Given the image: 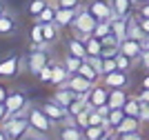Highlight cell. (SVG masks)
Here are the masks:
<instances>
[{
    "label": "cell",
    "mask_w": 149,
    "mask_h": 140,
    "mask_svg": "<svg viewBox=\"0 0 149 140\" xmlns=\"http://www.w3.org/2000/svg\"><path fill=\"white\" fill-rule=\"evenodd\" d=\"M7 136L11 140H18V138H25V136H31V122L27 114H16V116H9L5 122H2Z\"/></svg>",
    "instance_id": "obj_1"
},
{
    "label": "cell",
    "mask_w": 149,
    "mask_h": 140,
    "mask_svg": "<svg viewBox=\"0 0 149 140\" xmlns=\"http://www.w3.org/2000/svg\"><path fill=\"white\" fill-rule=\"evenodd\" d=\"M27 116H29V122H31V136L33 134L47 136L51 131V125H54V122H51L49 116L42 111V107H29V109H27Z\"/></svg>",
    "instance_id": "obj_2"
},
{
    "label": "cell",
    "mask_w": 149,
    "mask_h": 140,
    "mask_svg": "<svg viewBox=\"0 0 149 140\" xmlns=\"http://www.w3.org/2000/svg\"><path fill=\"white\" fill-rule=\"evenodd\" d=\"M7 109H9V116H16V114H27V109H29V98H27L25 91H20V89H16V91H9V96H7Z\"/></svg>",
    "instance_id": "obj_3"
},
{
    "label": "cell",
    "mask_w": 149,
    "mask_h": 140,
    "mask_svg": "<svg viewBox=\"0 0 149 140\" xmlns=\"http://www.w3.org/2000/svg\"><path fill=\"white\" fill-rule=\"evenodd\" d=\"M96 24H98V18L85 7V9L78 11V16H76V20H74V31L76 33H93Z\"/></svg>",
    "instance_id": "obj_4"
},
{
    "label": "cell",
    "mask_w": 149,
    "mask_h": 140,
    "mask_svg": "<svg viewBox=\"0 0 149 140\" xmlns=\"http://www.w3.org/2000/svg\"><path fill=\"white\" fill-rule=\"evenodd\" d=\"M49 65V54L45 51V47H36V45H31V54H29V71L33 76L42 71L45 67Z\"/></svg>",
    "instance_id": "obj_5"
},
{
    "label": "cell",
    "mask_w": 149,
    "mask_h": 140,
    "mask_svg": "<svg viewBox=\"0 0 149 140\" xmlns=\"http://www.w3.org/2000/svg\"><path fill=\"white\" fill-rule=\"evenodd\" d=\"M107 98H109V87L100 80V82H96V85L91 87V91L87 93V102L89 107H102V104H107Z\"/></svg>",
    "instance_id": "obj_6"
},
{
    "label": "cell",
    "mask_w": 149,
    "mask_h": 140,
    "mask_svg": "<svg viewBox=\"0 0 149 140\" xmlns=\"http://www.w3.org/2000/svg\"><path fill=\"white\" fill-rule=\"evenodd\" d=\"M96 85V82H91L89 78H85V76H80V73H71L67 80V87L71 89V91H76L78 96H87L89 91H91V87Z\"/></svg>",
    "instance_id": "obj_7"
},
{
    "label": "cell",
    "mask_w": 149,
    "mask_h": 140,
    "mask_svg": "<svg viewBox=\"0 0 149 140\" xmlns=\"http://www.w3.org/2000/svg\"><path fill=\"white\" fill-rule=\"evenodd\" d=\"M87 9L98 20H111L113 18L111 2H107V0H89V2H87Z\"/></svg>",
    "instance_id": "obj_8"
},
{
    "label": "cell",
    "mask_w": 149,
    "mask_h": 140,
    "mask_svg": "<svg viewBox=\"0 0 149 140\" xmlns=\"http://www.w3.org/2000/svg\"><path fill=\"white\" fill-rule=\"evenodd\" d=\"M120 51H123L125 56H129V58H134V60H140V54H143V40H138V38H123L120 40Z\"/></svg>",
    "instance_id": "obj_9"
},
{
    "label": "cell",
    "mask_w": 149,
    "mask_h": 140,
    "mask_svg": "<svg viewBox=\"0 0 149 140\" xmlns=\"http://www.w3.org/2000/svg\"><path fill=\"white\" fill-rule=\"evenodd\" d=\"M20 73V56H9L0 62V78H13Z\"/></svg>",
    "instance_id": "obj_10"
},
{
    "label": "cell",
    "mask_w": 149,
    "mask_h": 140,
    "mask_svg": "<svg viewBox=\"0 0 149 140\" xmlns=\"http://www.w3.org/2000/svg\"><path fill=\"white\" fill-rule=\"evenodd\" d=\"M100 80H102L107 87H127V85H129V71L116 69V71H111V73H107V76H102Z\"/></svg>",
    "instance_id": "obj_11"
},
{
    "label": "cell",
    "mask_w": 149,
    "mask_h": 140,
    "mask_svg": "<svg viewBox=\"0 0 149 140\" xmlns=\"http://www.w3.org/2000/svg\"><path fill=\"white\" fill-rule=\"evenodd\" d=\"M140 125H143V122H140V118H136V116H125L123 122L116 127V131H113V134H116V136L136 134V131H140Z\"/></svg>",
    "instance_id": "obj_12"
},
{
    "label": "cell",
    "mask_w": 149,
    "mask_h": 140,
    "mask_svg": "<svg viewBox=\"0 0 149 140\" xmlns=\"http://www.w3.org/2000/svg\"><path fill=\"white\" fill-rule=\"evenodd\" d=\"M76 98H78V93L76 91H71L67 85H62V87H58L56 91H54V96H51V100H56L58 104H62V107H67L69 109V104L74 102Z\"/></svg>",
    "instance_id": "obj_13"
},
{
    "label": "cell",
    "mask_w": 149,
    "mask_h": 140,
    "mask_svg": "<svg viewBox=\"0 0 149 140\" xmlns=\"http://www.w3.org/2000/svg\"><path fill=\"white\" fill-rule=\"evenodd\" d=\"M129 100L127 91H125V87H109V98H107V104L116 109V107H125V102Z\"/></svg>",
    "instance_id": "obj_14"
},
{
    "label": "cell",
    "mask_w": 149,
    "mask_h": 140,
    "mask_svg": "<svg viewBox=\"0 0 149 140\" xmlns=\"http://www.w3.org/2000/svg\"><path fill=\"white\" fill-rule=\"evenodd\" d=\"M80 9H67V7H56V22L60 27H74V20Z\"/></svg>",
    "instance_id": "obj_15"
},
{
    "label": "cell",
    "mask_w": 149,
    "mask_h": 140,
    "mask_svg": "<svg viewBox=\"0 0 149 140\" xmlns=\"http://www.w3.org/2000/svg\"><path fill=\"white\" fill-rule=\"evenodd\" d=\"M69 76H71V73L67 71L65 62H62V65H54V62H51V85H54V87H62V85H67Z\"/></svg>",
    "instance_id": "obj_16"
},
{
    "label": "cell",
    "mask_w": 149,
    "mask_h": 140,
    "mask_svg": "<svg viewBox=\"0 0 149 140\" xmlns=\"http://www.w3.org/2000/svg\"><path fill=\"white\" fill-rule=\"evenodd\" d=\"M136 2L138 0H111L113 16H131L136 11Z\"/></svg>",
    "instance_id": "obj_17"
},
{
    "label": "cell",
    "mask_w": 149,
    "mask_h": 140,
    "mask_svg": "<svg viewBox=\"0 0 149 140\" xmlns=\"http://www.w3.org/2000/svg\"><path fill=\"white\" fill-rule=\"evenodd\" d=\"M58 136H60L62 140H82L85 138V129H80L76 122H71V125H65Z\"/></svg>",
    "instance_id": "obj_18"
},
{
    "label": "cell",
    "mask_w": 149,
    "mask_h": 140,
    "mask_svg": "<svg viewBox=\"0 0 149 140\" xmlns=\"http://www.w3.org/2000/svg\"><path fill=\"white\" fill-rule=\"evenodd\" d=\"M67 51L74 56H80V58H87V47H85V42L78 36H71L67 40Z\"/></svg>",
    "instance_id": "obj_19"
},
{
    "label": "cell",
    "mask_w": 149,
    "mask_h": 140,
    "mask_svg": "<svg viewBox=\"0 0 149 140\" xmlns=\"http://www.w3.org/2000/svg\"><path fill=\"white\" fill-rule=\"evenodd\" d=\"M78 73H80V76H85V78H89L91 82H98V80L102 78V76L98 73V69H96L91 62H89V58H85V60H82V65H80V69H78Z\"/></svg>",
    "instance_id": "obj_20"
},
{
    "label": "cell",
    "mask_w": 149,
    "mask_h": 140,
    "mask_svg": "<svg viewBox=\"0 0 149 140\" xmlns=\"http://www.w3.org/2000/svg\"><path fill=\"white\" fill-rule=\"evenodd\" d=\"M29 36H31V45H36V47H45L47 45L45 31H42V22H38V20H33V27H31Z\"/></svg>",
    "instance_id": "obj_21"
},
{
    "label": "cell",
    "mask_w": 149,
    "mask_h": 140,
    "mask_svg": "<svg viewBox=\"0 0 149 140\" xmlns=\"http://www.w3.org/2000/svg\"><path fill=\"white\" fill-rule=\"evenodd\" d=\"M18 29V24H16V20L9 16V13H2L0 16V36H11L13 31Z\"/></svg>",
    "instance_id": "obj_22"
},
{
    "label": "cell",
    "mask_w": 149,
    "mask_h": 140,
    "mask_svg": "<svg viewBox=\"0 0 149 140\" xmlns=\"http://www.w3.org/2000/svg\"><path fill=\"white\" fill-rule=\"evenodd\" d=\"M85 47H87V58L102 54V40H100L98 36H93V33L87 38V40H85Z\"/></svg>",
    "instance_id": "obj_23"
},
{
    "label": "cell",
    "mask_w": 149,
    "mask_h": 140,
    "mask_svg": "<svg viewBox=\"0 0 149 140\" xmlns=\"http://www.w3.org/2000/svg\"><path fill=\"white\" fill-rule=\"evenodd\" d=\"M58 27H60L58 22H42V31H45V40H47V45L56 42L58 38H60V29H58Z\"/></svg>",
    "instance_id": "obj_24"
},
{
    "label": "cell",
    "mask_w": 149,
    "mask_h": 140,
    "mask_svg": "<svg viewBox=\"0 0 149 140\" xmlns=\"http://www.w3.org/2000/svg\"><path fill=\"white\" fill-rule=\"evenodd\" d=\"M125 116H127V114H125L123 107H116V109H111V111H109V116H107V125H109V129H111V131H116V127L123 122Z\"/></svg>",
    "instance_id": "obj_25"
},
{
    "label": "cell",
    "mask_w": 149,
    "mask_h": 140,
    "mask_svg": "<svg viewBox=\"0 0 149 140\" xmlns=\"http://www.w3.org/2000/svg\"><path fill=\"white\" fill-rule=\"evenodd\" d=\"M140 107H143V102H140V100H138V96L136 98H129V100H127V102H125V114H127V116H136V118H140Z\"/></svg>",
    "instance_id": "obj_26"
},
{
    "label": "cell",
    "mask_w": 149,
    "mask_h": 140,
    "mask_svg": "<svg viewBox=\"0 0 149 140\" xmlns=\"http://www.w3.org/2000/svg\"><path fill=\"white\" fill-rule=\"evenodd\" d=\"M82 60H85V58H80V56L67 54V56H65V67H67V71H69V73H78V69H80Z\"/></svg>",
    "instance_id": "obj_27"
},
{
    "label": "cell",
    "mask_w": 149,
    "mask_h": 140,
    "mask_svg": "<svg viewBox=\"0 0 149 140\" xmlns=\"http://www.w3.org/2000/svg\"><path fill=\"white\" fill-rule=\"evenodd\" d=\"M36 20H38V22H56V5L49 2V5L40 11V16H38Z\"/></svg>",
    "instance_id": "obj_28"
},
{
    "label": "cell",
    "mask_w": 149,
    "mask_h": 140,
    "mask_svg": "<svg viewBox=\"0 0 149 140\" xmlns=\"http://www.w3.org/2000/svg\"><path fill=\"white\" fill-rule=\"evenodd\" d=\"M47 5H49V0H31V2H29V7H27V9H29V16H31L33 20H36L38 16H40V11H42V9H45Z\"/></svg>",
    "instance_id": "obj_29"
},
{
    "label": "cell",
    "mask_w": 149,
    "mask_h": 140,
    "mask_svg": "<svg viewBox=\"0 0 149 140\" xmlns=\"http://www.w3.org/2000/svg\"><path fill=\"white\" fill-rule=\"evenodd\" d=\"M116 62H118V69H123V71H131L134 69V58H129V56H125L123 51H118V56H116Z\"/></svg>",
    "instance_id": "obj_30"
},
{
    "label": "cell",
    "mask_w": 149,
    "mask_h": 140,
    "mask_svg": "<svg viewBox=\"0 0 149 140\" xmlns=\"http://www.w3.org/2000/svg\"><path fill=\"white\" fill-rule=\"evenodd\" d=\"M91 109H93V107H87V109H82L78 116H74L76 118V125H78L80 129H87L89 127V111H91Z\"/></svg>",
    "instance_id": "obj_31"
},
{
    "label": "cell",
    "mask_w": 149,
    "mask_h": 140,
    "mask_svg": "<svg viewBox=\"0 0 149 140\" xmlns=\"http://www.w3.org/2000/svg\"><path fill=\"white\" fill-rule=\"evenodd\" d=\"M118 69V62H116V58H102V76H107V73H111Z\"/></svg>",
    "instance_id": "obj_32"
},
{
    "label": "cell",
    "mask_w": 149,
    "mask_h": 140,
    "mask_svg": "<svg viewBox=\"0 0 149 140\" xmlns=\"http://www.w3.org/2000/svg\"><path fill=\"white\" fill-rule=\"evenodd\" d=\"M56 7H67V9H80V0H54Z\"/></svg>",
    "instance_id": "obj_33"
},
{
    "label": "cell",
    "mask_w": 149,
    "mask_h": 140,
    "mask_svg": "<svg viewBox=\"0 0 149 140\" xmlns=\"http://www.w3.org/2000/svg\"><path fill=\"white\" fill-rule=\"evenodd\" d=\"M134 16H145V18H149V2H138Z\"/></svg>",
    "instance_id": "obj_34"
},
{
    "label": "cell",
    "mask_w": 149,
    "mask_h": 140,
    "mask_svg": "<svg viewBox=\"0 0 149 140\" xmlns=\"http://www.w3.org/2000/svg\"><path fill=\"white\" fill-rule=\"evenodd\" d=\"M38 78L42 80V82H51V62H49V65H47L40 73H38Z\"/></svg>",
    "instance_id": "obj_35"
},
{
    "label": "cell",
    "mask_w": 149,
    "mask_h": 140,
    "mask_svg": "<svg viewBox=\"0 0 149 140\" xmlns=\"http://www.w3.org/2000/svg\"><path fill=\"white\" fill-rule=\"evenodd\" d=\"M138 62H140V67H143L145 71H149V49H145L143 54H140V60Z\"/></svg>",
    "instance_id": "obj_36"
},
{
    "label": "cell",
    "mask_w": 149,
    "mask_h": 140,
    "mask_svg": "<svg viewBox=\"0 0 149 140\" xmlns=\"http://www.w3.org/2000/svg\"><path fill=\"white\" fill-rule=\"evenodd\" d=\"M138 24H140V29L145 31V36H149V18H145V16H136Z\"/></svg>",
    "instance_id": "obj_37"
},
{
    "label": "cell",
    "mask_w": 149,
    "mask_h": 140,
    "mask_svg": "<svg viewBox=\"0 0 149 140\" xmlns=\"http://www.w3.org/2000/svg\"><path fill=\"white\" fill-rule=\"evenodd\" d=\"M140 122L149 125V104L147 102H143V107H140Z\"/></svg>",
    "instance_id": "obj_38"
},
{
    "label": "cell",
    "mask_w": 149,
    "mask_h": 140,
    "mask_svg": "<svg viewBox=\"0 0 149 140\" xmlns=\"http://www.w3.org/2000/svg\"><path fill=\"white\" fill-rule=\"evenodd\" d=\"M9 118V109H7V102H0V125Z\"/></svg>",
    "instance_id": "obj_39"
},
{
    "label": "cell",
    "mask_w": 149,
    "mask_h": 140,
    "mask_svg": "<svg viewBox=\"0 0 149 140\" xmlns=\"http://www.w3.org/2000/svg\"><path fill=\"white\" fill-rule=\"evenodd\" d=\"M138 100L149 104V89H140V93H138Z\"/></svg>",
    "instance_id": "obj_40"
},
{
    "label": "cell",
    "mask_w": 149,
    "mask_h": 140,
    "mask_svg": "<svg viewBox=\"0 0 149 140\" xmlns=\"http://www.w3.org/2000/svg\"><path fill=\"white\" fill-rule=\"evenodd\" d=\"M7 96H9V89H7V85H2V82H0V102H5Z\"/></svg>",
    "instance_id": "obj_41"
},
{
    "label": "cell",
    "mask_w": 149,
    "mask_h": 140,
    "mask_svg": "<svg viewBox=\"0 0 149 140\" xmlns=\"http://www.w3.org/2000/svg\"><path fill=\"white\" fill-rule=\"evenodd\" d=\"M140 89H149V71H145V76L140 78Z\"/></svg>",
    "instance_id": "obj_42"
},
{
    "label": "cell",
    "mask_w": 149,
    "mask_h": 140,
    "mask_svg": "<svg viewBox=\"0 0 149 140\" xmlns=\"http://www.w3.org/2000/svg\"><path fill=\"white\" fill-rule=\"evenodd\" d=\"M5 138H9V136H7V131H5V127H2V125H0V140H5Z\"/></svg>",
    "instance_id": "obj_43"
},
{
    "label": "cell",
    "mask_w": 149,
    "mask_h": 140,
    "mask_svg": "<svg viewBox=\"0 0 149 140\" xmlns=\"http://www.w3.org/2000/svg\"><path fill=\"white\" fill-rule=\"evenodd\" d=\"M2 13H5V2L0 0V16H2Z\"/></svg>",
    "instance_id": "obj_44"
},
{
    "label": "cell",
    "mask_w": 149,
    "mask_h": 140,
    "mask_svg": "<svg viewBox=\"0 0 149 140\" xmlns=\"http://www.w3.org/2000/svg\"><path fill=\"white\" fill-rule=\"evenodd\" d=\"M138 2H149V0H138Z\"/></svg>",
    "instance_id": "obj_45"
}]
</instances>
